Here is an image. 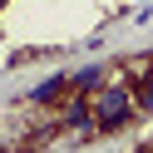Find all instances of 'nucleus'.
<instances>
[{
    "label": "nucleus",
    "mask_w": 153,
    "mask_h": 153,
    "mask_svg": "<svg viewBox=\"0 0 153 153\" xmlns=\"http://www.w3.org/2000/svg\"><path fill=\"white\" fill-rule=\"evenodd\" d=\"M109 69H114V64H104V59H89V64H79V69H64L69 94H94L104 79H109Z\"/></svg>",
    "instance_id": "nucleus-2"
},
{
    "label": "nucleus",
    "mask_w": 153,
    "mask_h": 153,
    "mask_svg": "<svg viewBox=\"0 0 153 153\" xmlns=\"http://www.w3.org/2000/svg\"><path fill=\"white\" fill-rule=\"evenodd\" d=\"M64 94H69V79H64V69H59V74H50V79H40L30 89V104H35V109H54Z\"/></svg>",
    "instance_id": "nucleus-3"
},
{
    "label": "nucleus",
    "mask_w": 153,
    "mask_h": 153,
    "mask_svg": "<svg viewBox=\"0 0 153 153\" xmlns=\"http://www.w3.org/2000/svg\"><path fill=\"white\" fill-rule=\"evenodd\" d=\"M89 119H94V133H123L138 109H133V89L128 79H104L99 89L89 94Z\"/></svg>",
    "instance_id": "nucleus-1"
}]
</instances>
